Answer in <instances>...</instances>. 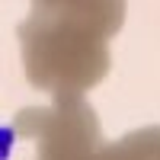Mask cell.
<instances>
[{"mask_svg":"<svg viewBox=\"0 0 160 160\" xmlns=\"http://www.w3.org/2000/svg\"><path fill=\"white\" fill-rule=\"evenodd\" d=\"M13 148H16V131L10 125H0V160H10Z\"/></svg>","mask_w":160,"mask_h":160,"instance_id":"obj_1","label":"cell"}]
</instances>
